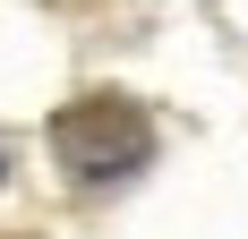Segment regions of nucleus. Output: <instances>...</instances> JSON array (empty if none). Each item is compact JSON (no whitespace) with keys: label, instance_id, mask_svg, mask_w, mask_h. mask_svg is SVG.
<instances>
[{"label":"nucleus","instance_id":"nucleus-1","mask_svg":"<svg viewBox=\"0 0 248 239\" xmlns=\"http://www.w3.org/2000/svg\"><path fill=\"white\" fill-rule=\"evenodd\" d=\"M51 154H60V171H69V179L111 188V179H128V171H146L154 120L137 111L128 94H86V103H69V111L51 120Z\"/></svg>","mask_w":248,"mask_h":239},{"label":"nucleus","instance_id":"nucleus-2","mask_svg":"<svg viewBox=\"0 0 248 239\" xmlns=\"http://www.w3.org/2000/svg\"><path fill=\"white\" fill-rule=\"evenodd\" d=\"M0 171H9V154H0Z\"/></svg>","mask_w":248,"mask_h":239}]
</instances>
